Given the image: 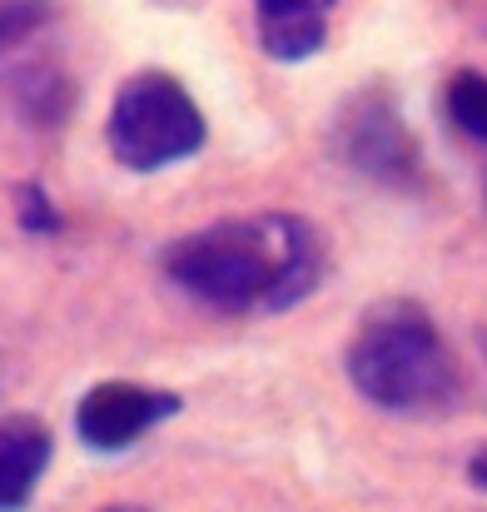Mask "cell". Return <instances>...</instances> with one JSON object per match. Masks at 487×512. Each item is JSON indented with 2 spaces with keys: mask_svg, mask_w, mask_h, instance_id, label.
<instances>
[{
  "mask_svg": "<svg viewBox=\"0 0 487 512\" xmlns=\"http://www.w3.org/2000/svg\"><path fill=\"white\" fill-rule=\"evenodd\" d=\"M174 289L219 314H284L324 279V239L309 219L269 209L204 224L164 249Z\"/></svg>",
  "mask_w": 487,
  "mask_h": 512,
  "instance_id": "1",
  "label": "cell"
},
{
  "mask_svg": "<svg viewBox=\"0 0 487 512\" xmlns=\"http://www.w3.org/2000/svg\"><path fill=\"white\" fill-rule=\"evenodd\" d=\"M343 373L358 388V398L398 418L448 413L463 398L453 348L443 343L433 314L413 299H383L358 319L343 348Z\"/></svg>",
  "mask_w": 487,
  "mask_h": 512,
  "instance_id": "2",
  "label": "cell"
},
{
  "mask_svg": "<svg viewBox=\"0 0 487 512\" xmlns=\"http://www.w3.org/2000/svg\"><path fill=\"white\" fill-rule=\"evenodd\" d=\"M209 140L204 110L194 105V95L184 90V80L164 75V70H140L130 75L115 100H110V120H105V145L110 155L135 174H155L164 165H179L189 155H199Z\"/></svg>",
  "mask_w": 487,
  "mask_h": 512,
  "instance_id": "3",
  "label": "cell"
},
{
  "mask_svg": "<svg viewBox=\"0 0 487 512\" xmlns=\"http://www.w3.org/2000/svg\"><path fill=\"white\" fill-rule=\"evenodd\" d=\"M333 155L353 174L388 189H413L423 174L418 140L388 85H358L343 100V110L333 115Z\"/></svg>",
  "mask_w": 487,
  "mask_h": 512,
  "instance_id": "4",
  "label": "cell"
},
{
  "mask_svg": "<svg viewBox=\"0 0 487 512\" xmlns=\"http://www.w3.org/2000/svg\"><path fill=\"white\" fill-rule=\"evenodd\" d=\"M184 403L169 388H150V383H95L80 403H75V433L85 448L95 453H120L130 443H140L150 428H160L164 418H174Z\"/></svg>",
  "mask_w": 487,
  "mask_h": 512,
  "instance_id": "5",
  "label": "cell"
},
{
  "mask_svg": "<svg viewBox=\"0 0 487 512\" xmlns=\"http://www.w3.org/2000/svg\"><path fill=\"white\" fill-rule=\"evenodd\" d=\"M338 0H254L259 45L279 65L314 60L328 40V15Z\"/></svg>",
  "mask_w": 487,
  "mask_h": 512,
  "instance_id": "6",
  "label": "cell"
},
{
  "mask_svg": "<svg viewBox=\"0 0 487 512\" xmlns=\"http://www.w3.org/2000/svg\"><path fill=\"white\" fill-rule=\"evenodd\" d=\"M50 453H55V438L40 418L0 413V512H20L35 498L50 468Z\"/></svg>",
  "mask_w": 487,
  "mask_h": 512,
  "instance_id": "7",
  "label": "cell"
},
{
  "mask_svg": "<svg viewBox=\"0 0 487 512\" xmlns=\"http://www.w3.org/2000/svg\"><path fill=\"white\" fill-rule=\"evenodd\" d=\"M70 105H75V90H70V80H65L60 70L35 65V70L20 75V110H25L35 125H55V120H65Z\"/></svg>",
  "mask_w": 487,
  "mask_h": 512,
  "instance_id": "8",
  "label": "cell"
},
{
  "mask_svg": "<svg viewBox=\"0 0 487 512\" xmlns=\"http://www.w3.org/2000/svg\"><path fill=\"white\" fill-rule=\"evenodd\" d=\"M443 105H448V120L468 135L487 145V75L483 70H458L443 90Z\"/></svg>",
  "mask_w": 487,
  "mask_h": 512,
  "instance_id": "9",
  "label": "cell"
},
{
  "mask_svg": "<svg viewBox=\"0 0 487 512\" xmlns=\"http://www.w3.org/2000/svg\"><path fill=\"white\" fill-rule=\"evenodd\" d=\"M15 219H20V229H30V234H55V229H60V209L50 204V194H45L40 184H20V189H15Z\"/></svg>",
  "mask_w": 487,
  "mask_h": 512,
  "instance_id": "10",
  "label": "cell"
},
{
  "mask_svg": "<svg viewBox=\"0 0 487 512\" xmlns=\"http://www.w3.org/2000/svg\"><path fill=\"white\" fill-rule=\"evenodd\" d=\"M45 20H50V0H5L0 5V50L15 45V40H25Z\"/></svg>",
  "mask_w": 487,
  "mask_h": 512,
  "instance_id": "11",
  "label": "cell"
},
{
  "mask_svg": "<svg viewBox=\"0 0 487 512\" xmlns=\"http://www.w3.org/2000/svg\"><path fill=\"white\" fill-rule=\"evenodd\" d=\"M468 483L487 493V443L478 448V453H473V458H468Z\"/></svg>",
  "mask_w": 487,
  "mask_h": 512,
  "instance_id": "12",
  "label": "cell"
},
{
  "mask_svg": "<svg viewBox=\"0 0 487 512\" xmlns=\"http://www.w3.org/2000/svg\"><path fill=\"white\" fill-rule=\"evenodd\" d=\"M100 512H145V508H130V503H120V508H100Z\"/></svg>",
  "mask_w": 487,
  "mask_h": 512,
  "instance_id": "13",
  "label": "cell"
},
{
  "mask_svg": "<svg viewBox=\"0 0 487 512\" xmlns=\"http://www.w3.org/2000/svg\"><path fill=\"white\" fill-rule=\"evenodd\" d=\"M483 358H487V329H483Z\"/></svg>",
  "mask_w": 487,
  "mask_h": 512,
  "instance_id": "14",
  "label": "cell"
}]
</instances>
